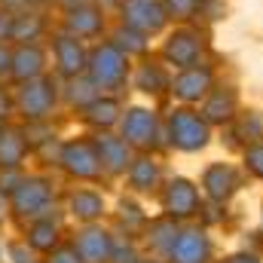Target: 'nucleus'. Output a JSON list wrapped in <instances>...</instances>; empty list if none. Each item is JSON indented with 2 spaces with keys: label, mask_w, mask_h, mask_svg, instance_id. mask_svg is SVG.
Segmentation results:
<instances>
[{
  "label": "nucleus",
  "mask_w": 263,
  "mask_h": 263,
  "mask_svg": "<svg viewBox=\"0 0 263 263\" xmlns=\"http://www.w3.org/2000/svg\"><path fill=\"white\" fill-rule=\"evenodd\" d=\"M86 70H89V80L98 89H117V86H123V80L129 73V62H126V52L117 43H101V46L92 49Z\"/></svg>",
  "instance_id": "nucleus-1"
},
{
  "label": "nucleus",
  "mask_w": 263,
  "mask_h": 263,
  "mask_svg": "<svg viewBox=\"0 0 263 263\" xmlns=\"http://www.w3.org/2000/svg\"><path fill=\"white\" fill-rule=\"evenodd\" d=\"M15 107L28 123H43L55 107V83L46 77L22 83L15 92Z\"/></svg>",
  "instance_id": "nucleus-2"
},
{
  "label": "nucleus",
  "mask_w": 263,
  "mask_h": 263,
  "mask_svg": "<svg viewBox=\"0 0 263 263\" xmlns=\"http://www.w3.org/2000/svg\"><path fill=\"white\" fill-rule=\"evenodd\" d=\"M52 202V187L43 178H22L18 187L9 193V205L18 217H43Z\"/></svg>",
  "instance_id": "nucleus-3"
},
{
  "label": "nucleus",
  "mask_w": 263,
  "mask_h": 263,
  "mask_svg": "<svg viewBox=\"0 0 263 263\" xmlns=\"http://www.w3.org/2000/svg\"><path fill=\"white\" fill-rule=\"evenodd\" d=\"M59 165L70 178H80V181H95L101 175V159L95 153V144L89 141H67L59 150Z\"/></svg>",
  "instance_id": "nucleus-4"
},
{
  "label": "nucleus",
  "mask_w": 263,
  "mask_h": 263,
  "mask_svg": "<svg viewBox=\"0 0 263 263\" xmlns=\"http://www.w3.org/2000/svg\"><path fill=\"white\" fill-rule=\"evenodd\" d=\"M168 138L178 150H199L208 144V126L193 110H175L168 117Z\"/></svg>",
  "instance_id": "nucleus-5"
},
{
  "label": "nucleus",
  "mask_w": 263,
  "mask_h": 263,
  "mask_svg": "<svg viewBox=\"0 0 263 263\" xmlns=\"http://www.w3.org/2000/svg\"><path fill=\"white\" fill-rule=\"evenodd\" d=\"M123 22L141 34H156L165 25V6L156 0H123Z\"/></svg>",
  "instance_id": "nucleus-6"
},
{
  "label": "nucleus",
  "mask_w": 263,
  "mask_h": 263,
  "mask_svg": "<svg viewBox=\"0 0 263 263\" xmlns=\"http://www.w3.org/2000/svg\"><path fill=\"white\" fill-rule=\"evenodd\" d=\"M52 52H55L59 73L67 77V80L80 77V73L86 70V65H89V55H86L80 37H73V34H59V37L52 40Z\"/></svg>",
  "instance_id": "nucleus-7"
},
{
  "label": "nucleus",
  "mask_w": 263,
  "mask_h": 263,
  "mask_svg": "<svg viewBox=\"0 0 263 263\" xmlns=\"http://www.w3.org/2000/svg\"><path fill=\"white\" fill-rule=\"evenodd\" d=\"M73 248L83 257V263H107L114 257V239L101 227H86L83 233H77Z\"/></svg>",
  "instance_id": "nucleus-8"
},
{
  "label": "nucleus",
  "mask_w": 263,
  "mask_h": 263,
  "mask_svg": "<svg viewBox=\"0 0 263 263\" xmlns=\"http://www.w3.org/2000/svg\"><path fill=\"white\" fill-rule=\"evenodd\" d=\"M43 70H46V52H43V46H37V43H18L12 49V70H9V77L15 83L37 80V77H43Z\"/></svg>",
  "instance_id": "nucleus-9"
},
{
  "label": "nucleus",
  "mask_w": 263,
  "mask_h": 263,
  "mask_svg": "<svg viewBox=\"0 0 263 263\" xmlns=\"http://www.w3.org/2000/svg\"><path fill=\"white\" fill-rule=\"evenodd\" d=\"M95 153H98V159H101V168L110 172V175H123L132 165L129 141H126V138H114V135L104 132V135L95 138Z\"/></svg>",
  "instance_id": "nucleus-10"
},
{
  "label": "nucleus",
  "mask_w": 263,
  "mask_h": 263,
  "mask_svg": "<svg viewBox=\"0 0 263 263\" xmlns=\"http://www.w3.org/2000/svg\"><path fill=\"white\" fill-rule=\"evenodd\" d=\"M211 254V242L202 230H184L178 233L175 245H172V263H208Z\"/></svg>",
  "instance_id": "nucleus-11"
},
{
  "label": "nucleus",
  "mask_w": 263,
  "mask_h": 263,
  "mask_svg": "<svg viewBox=\"0 0 263 263\" xmlns=\"http://www.w3.org/2000/svg\"><path fill=\"white\" fill-rule=\"evenodd\" d=\"M162 205H165L168 217H190V214H196L199 211L196 187L190 181H184V178H175L165 187V193H162Z\"/></svg>",
  "instance_id": "nucleus-12"
},
{
  "label": "nucleus",
  "mask_w": 263,
  "mask_h": 263,
  "mask_svg": "<svg viewBox=\"0 0 263 263\" xmlns=\"http://www.w3.org/2000/svg\"><path fill=\"white\" fill-rule=\"evenodd\" d=\"M156 117L150 114V110H144V107H132L129 114H126V120H123V138L135 144V147H153L156 144Z\"/></svg>",
  "instance_id": "nucleus-13"
},
{
  "label": "nucleus",
  "mask_w": 263,
  "mask_h": 263,
  "mask_svg": "<svg viewBox=\"0 0 263 263\" xmlns=\"http://www.w3.org/2000/svg\"><path fill=\"white\" fill-rule=\"evenodd\" d=\"M65 28L67 34H73V37H95V34H101V28H104V18H101V12L95 9V6H73V9H67V18H65Z\"/></svg>",
  "instance_id": "nucleus-14"
},
{
  "label": "nucleus",
  "mask_w": 263,
  "mask_h": 263,
  "mask_svg": "<svg viewBox=\"0 0 263 263\" xmlns=\"http://www.w3.org/2000/svg\"><path fill=\"white\" fill-rule=\"evenodd\" d=\"M28 153V138L18 129L0 126V168H18Z\"/></svg>",
  "instance_id": "nucleus-15"
},
{
  "label": "nucleus",
  "mask_w": 263,
  "mask_h": 263,
  "mask_svg": "<svg viewBox=\"0 0 263 263\" xmlns=\"http://www.w3.org/2000/svg\"><path fill=\"white\" fill-rule=\"evenodd\" d=\"M208 86H211V73L202 67H187L178 80H175V95L178 98H184V101H196L202 98L205 92H208Z\"/></svg>",
  "instance_id": "nucleus-16"
},
{
  "label": "nucleus",
  "mask_w": 263,
  "mask_h": 263,
  "mask_svg": "<svg viewBox=\"0 0 263 263\" xmlns=\"http://www.w3.org/2000/svg\"><path fill=\"white\" fill-rule=\"evenodd\" d=\"M236 184H239V178H236V172L230 168V165H211L208 172H205V178H202V187L208 190V196L211 199H227L233 190H236Z\"/></svg>",
  "instance_id": "nucleus-17"
},
{
  "label": "nucleus",
  "mask_w": 263,
  "mask_h": 263,
  "mask_svg": "<svg viewBox=\"0 0 263 263\" xmlns=\"http://www.w3.org/2000/svg\"><path fill=\"white\" fill-rule=\"evenodd\" d=\"M165 59L178 67H193L199 59V40L193 34H175L165 43Z\"/></svg>",
  "instance_id": "nucleus-18"
},
{
  "label": "nucleus",
  "mask_w": 263,
  "mask_h": 263,
  "mask_svg": "<svg viewBox=\"0 0 263 263\" xmlns=\"http://www.w3.org/2000/svg\"><path fill=\"white\" fill-rule=\"evenodd\" d=\"M28 245L34 251H43V254H52L59 248V223L49 220V217H40L28 227Z\"/></svg>",
  "instance_id": "nucleus-19"
},
{
  "label": "nucleus",
  "mask_w": 263,
  "mask_h": 263,
  "mask_svg": "<svg viewBox=\"0 0 263 263\" xmlns=\"http://www.w3.org/2000/svg\"><path fill=\"white\" fill-rule=\"evenodd\" d=\"M46 22L37 9H25V12H15V22H12V40L18 43H34L40 34H43Z\"/></svg>",
  "instance_id": "nucleus-20"
},
{
  "label": "nucleus",
  "mask_w": 263,
  "mask_h": 263,
  "mask_svg": "<svg viewBox=\"0 0 263 263\" xmlns=\"http://www.w3.org/2000/svg\"><path fill=\"white\" fill-rule=\"evenodd\" d=\"M70 214L80 217V220H86V223L98 220L104 214V199L98 196V193H92V190H77L70 196Z\"/></svg>",
  "instance_id": "nucleus-21"
},
{
  "label": "nucleus",
  "mask_w": 263,
  "mask_h": 263,
  "mask_svg": "<svg viewBox=\"0 0 263 263\" xmlns=\"http://www.w3.org/2000/svg\"><path fill=\"white\" fill-rule=\"evenodd\" d=\"M120 104L114 101V98H95L86 110H83V120L89 123V126H98V129H110L120 117Z\"/></svg>",
  "instance_id": "nucleus-22"
},
{
  "label": "nucleus",
  "mask_w": 263,
  "mask_h": 263,
  "mask_svg": "<svg viewBox=\"0 0 263 263\" xmlns=\"http://www.w3.org/2000/svg\"><path fill=\"white\" fill-rule=\"evenodd\" d=\"M156 181H159V165L153 162V159H147V156H141V159H135L129 165V184L135 190H153L156 187Z\"/></svg>",
  "instance_id": "nucleus-23"
},
{
  "label": "nucleus",
  "mask_w": 263,
  "mask_h": 263,
  "mask_svg": "<svg viewBox=\"0 0 263 263\" xmlns=\"http://www.w3.org/2000/svg\"><path fill=\"white\" fill-rule=\"evenodd\" d=\"M98 98V86L89 80V77H73V83L67 86V101L80 110H86L92 101Z\"/></svg>",
  "instance_id": "nucleus-24"
},
{
  "label": "nucleus",
  "mask_w": 263,
  "mask_h": 263,
  "mask_svg": "<svg viewBox=\"0 0 263 263\" xmlns=\"http://www.w3.org/2000/svg\"><path fill=\"white\" fill-rule=\"evenodd\" d=\"M175 239H178V230H175V223H168V220H156V223L150 227V233H147V242H150L156 251H162V254H172Z\"/></svg>",
  "instance_id": "nucleus-25"
},
{
  "label": "nucleus",
  "mask_w": 263,
  "mask_h": 263,
  "mask_svg": "<svg viewBox=\"0 0 263 263\" xmlns=\"http://www.w3.org/2000/svg\"><path fill=\"white\" fill-rule=\"evenodd\" d=\"M135 86L141 92H162L168 86V80H165V73H162L159 65H141L138 73H135Z\"/></svg>",
  "instance_id": "nucleus-26"
},
{
  "label": "nucleus",
  "mask_w": 263,
  "mask_h": 263,
  "mask_svg": "<svg viewBox=\"0 0 263 263\" xmlns=\"http://www.w3.org/2000/svg\"><path fill=\"white\" fill-rule=\"evenodd\" d=\"M230 114H233V95L217 92V95L205 104V120H211V123H220V120H227Z\"/></svg>",
  "instance_id": "nucleus-27"
},
{
  "label": "nucleus",
  "mask_w": 263,
  "mask_h": 263,
  "mask_svg": "<svg viewBox=\"0 0 263 263\" xmlns=\"http://www.w3.org/2000/svg\"><path fill=\"white\" fill-rule=\"evenodd\" d=\"M114 43L123 49V52H144V34L141 31H135V28H123V31H117V37H114Z\"/></svg>",
  "instance_id": "nucleus-28"
},
{
  "label": "nucleus",
  "mask_w": 263,
  "mask_h": 263,
  "mask_svg": "<svg viewBox=\"0 0 263 263\" xmlns=\"http://www.w3.org/2000/svg\"><path fill=\"white\" fill-rule=\"evenodd\" d=\"M196 9V0H165V12H172L175 18H187Z\"/></svg>",
  "instance_id": "nucleus-29"
},
{
  "label": "nucleus",
  "mask_w": 263,
  "mask_h": 263,
  "mask_svg": "<svg viewBox=\"0 0 263 263\" xmlns=\"http://www.w3.org/2000/svg\"><path fill=\"white\" fill-rule=\"evenodd\" d=\"M49 263H83V257L77 254L73 245H67V248H55L52 257H49Z\"/></svg>",
  "instance_id": "nucleus-30"
},
{
  "label": "nucleus",
  "mask_w": 263,
  "mask_h": 263,
  "mask_svg": "<svg viewBox=\"0 0 263 263\" xmlns=\"http://www.w3.org/2000/svg\"><path fill=\"white\" fill-rule=\"evenodd\" d=\"M245 159H248V168H251L257 178H263V144H260V147H251Z\"/></svg>",
  "instance_id": "nucleus-31"
},
{
  "label": "nucleus",
  "mask_w": 263,
  "mask_h": 263,
  "mask_svg": "<svg viewBox=\"0 0 263 263\" xmlns=\"http://www.w3.org/2000/svg\"><path fill=\"white\" fill-rule=\"evenodd\" d=\"M12 22H15V12L0 6V40H12Z\"/></svg>",
  "instance_id": "nucleus-32"
},
{
  "label": "nucleus",
  "mask_w": 263,
  "mask_h": 263,
  "mask_svg": "<svg viewBox=\"0 0 263 263\" xmlns=\"http://www.w3.org/2000/svg\"><path fill=\"white\" fill-rule=\"evenodd\" d=\"M9 260H12V263H37V260H34V254H31L25 245H18V242H12V245H9Z\"/></svg>",
  "instance_id": "nucleus-33"
},
{
  "label": "nucleus",
  "mask_w": 263,
  "mask_h": 263,
  "mask_svg": "<svg viewBox=\"0 0 263 263\" xmlns=\"http://www.w3.org/2000/svg\"><path fill=\"white\" fill-rule=\"evenodd\" d=\"M18 175H15V168H3V175H0V193L6 190V193H12L15 187H18Z\"/></svg>",
  "instance_id": "nucleus-34"
},
{
  "label": "nucleus",
  "mask_w": 263,
  "mask_h": 263,
  "mask_svg": "<svg viewBox=\"0 0 263 263\" xmlns=\"http://www.w3.org/2000/svg\"><path fill=\"white\" fill-rule=\"evenodd\" d=\"M12 70V49L0 40V77H6Z\"/></svg>",
  "instance_id": "nucleus-35"
},
{
  "label": "nucleus",
  "mask_w": 263,
  "mask_h": 263,
  "mask_svg": "<svg viewBox=\"0 0 263 263\" xmlns=\"http://www.w3.org/2000/svg\"><path fill=\"white\" fill-rule=\"evenodd\" d=\"M0 6L9 12H25V9H31V0H0Z\"/></svg>",
  "instance_id": "nucleus-36"
},
{
  "label": "nucleus",
  "mask_w": 263,
  "mask_h": 263,
  "mask_svg": "<svg viewBox=\"0 0 263 263\" xmlns=\"http://www.w3.org/2000/svg\"><path fill=\"white\" fill-rule=\"evenodd\" d=\"M110 260H117V263H135V251L132 248H117L114 245V257Z\"/></svg>",
  "instance_id": "nucleus-37"
},
{
  "label": "nucleus",
  "mask_w": 263,
  "mask_h": 263,
  "mask_svg": "<svg viewBox=\"0 0 263 263\" xmlns=\"http://www.w3.org/2000/svg\"><path fill=\"white\" fill-rule=\"evenodd\" d=\"M12 104H15V101H12V98H9V95L0 89V123H3V120L12 114Z\"/></svg>",
  "instance_id": "nucleus-38"
},
{
  "label": "nucleus",
  "mask_w": 263,
  "mask_h": 263,
  "mask_svg": "<svg viewBox=\"0 0 263 263\" xmlns=\"http://www.w3.org/2000/svg\"><path fill=\"white\" fill-rule=\"evenodd\" d=\"M227 263H260L257 257H251V254H236V257H230Z\"/></svg>",
  "instance_id": "nucleus-39"
},
{
  "label": "nucleus",
  "mask_w": 263,
  "mask_h": 263,
  "mask_svg": "<svg viewBox=\"0 0 263 263\" xmlns=\"http://www.w3.org/2000/svg\"><path fill=\"white\" fill-rule=\"evenodd\" d=\"M59 3H62V6H67V9H73V6H83L86 0H59Z\"/></svg>",
  "instance_id": "nucleus-40"
}]
</instances>
